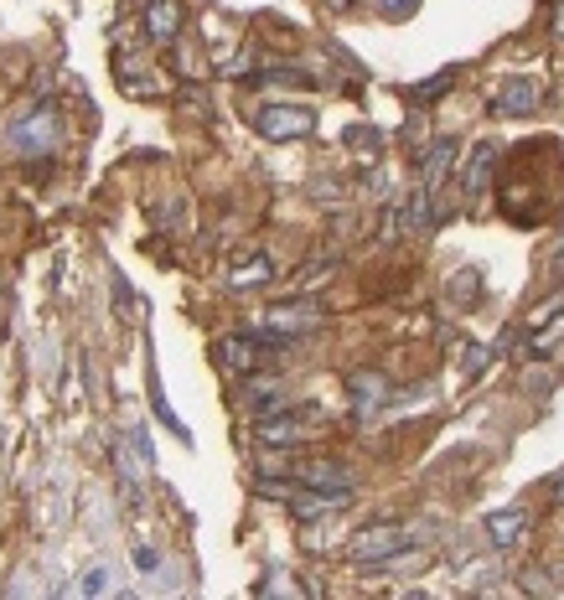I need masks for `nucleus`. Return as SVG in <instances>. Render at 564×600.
<instances>
[{
  "instance_id": "f257e3e1",
  "label": "nucleus",
  "mask_w": 564,
  "mask_h": 600,
  "mask_svg": "<svg viewBox=\"0 0 564 600\" xmlns=\"http://www.w3.org/2000/svg\"><path fill=\"white\" fill-rule=\"evenodd\" d=\"M254 130L264 140H306L316 130V109H306V104H264L254 114Z\"/></svg>"
},
{
  "instance_id": "f03ea898",
  "label": "nucleus",
  "mask_w": 564,
  "mask_h": 600,
  "mask_svg": "<svg viewBox=\"0 0 564 600\" xmlns=\"http://www.w3.org/2000/svg\"><path fill=\"white\" fill-rule=\"evenodd\" d=\"M57 140H63V125H57V114L47 104L32 109V114H21L11 125V145L21 150V156H52Z\"/></svg>"
},
{
  "instance_id": "7ed1b4c3",
  "label": "nucleus",
  "mask_w": 564,
  "mask_h": 600,
  "mask_svg": "<svg viewBox=\"0 0 564 600\" xmlns=\"http://www.w3.org/2000/svg\"><path fill=\"white\" fill-rule=\"evenodd\" d=\"M321 321H326V311L316 306V300H280V306L264 311V326H270L275 337H285V342H301V337L321 332Z\"/></svg>"
},
{
  "instance_id": "20e7f679",
  "label": "nucleus",
  "mask_w": 564,
  "mask_h": 600,
  "mask_svg": "<svg viewBox=\"0 0 564 600\" xmlns=\"http://www.w3.org/2000/svg\"><path fill=\"white\" fill-rule=\"evenodd\" d=\"M270 357H280L275 347H264L254 332L244 337V332H233V337H218L213 342V363L223 368V373H259V363H270Z\"/></svg>"
},
{
  "instance_id": "39448f33",
  "label": "nucleus",
  "mask_w": 564,
  "mask_h": 600,
  "mask_svg": "<svg viewBox=\"0 0 564 600\" xmlns=\"http://www.w3.org/2000/svg\"><path fill=\"white\" fill-rule=\"evenodd\" d=\"M254 435H259L264 445H306V440H316V435H321V419L280 409V414H264L259 425H254Z\"/></svg>"
},
{
  "instance_id": "423d86ee",
  "label": "nucleus",
  "mask_w": 564,
  "mask_h": 600,
  "mask_svg": "<svg viewBox=\"0 0 564 600\" xmlns=\"http://www.w3.org/2000/svg\"><path fill=\"white\" fill-rule=\"evenodd\" d=\"M539 99H544V83L539 78H533V73H508V78L497 83V94H492V109L508 114V119H523V114L539 109Z\"/></svg>"
},
{
  "instance_id": "0eeeda50",
  "label": "nucleus",
  "mask_w": 564,
  "mask_h": 600,
  "mask_svg": "<svg viewBox=\"0 0 564 600\" xmlns=\"http://www.w3.org/2000/svg\"><path fill=\"white\" fill-rule=\"evenodd\" d=\"M404 544H409V528H404V523H373V528H363L358 538H352L347 554L358 559V564H378V559L399 554Z\"/></svg>"
},
{
  "instance_id": "6e6552de",
  "label": "nucleus",
  "mask_w": 564,
  "mask_h": 600,
  "mask_svg": "<svg viewBox=\"0 0 564 600\" xmlns=\"http://www.w3.org/2000/svg\"><path fill=\"white\" fill-rule=\"evenodd\" d=\"M451 161H456V145L451 140H435L430 150H425V202H430V213H435V223H440V213H445V171H451Z\"/></svg>"
},
{
  "instance_id": "1a4fd4ad",
  "label": "nucleus",
  "mask_w": 564,
  "mask_h": 600,
  "mask_svg": "<svg viewBox=\"0 0 564 600\" xmlns=\"http://www.w3.org/2000/svg\"><path fill=\"white\" fill-rule=\"evenodd\" d=\"M280 471L290 482H306V487H352V471L342 461H280Z\"/></svg>"
},
{
  "instance_id": "9d476101",
  "label": "nucleus",
  "mask_w": 564,
  "mask_h": 600,
  "mask_svg": "<svg viewBox=\"0 0 564 600\" xmlns=\"http://www.w3.org/2000/svg\"><path fill=\"white\" fill-rule=\"evenodd\" d=\"M182 26H187V11H182V0H145V37L151 42H176L182 37Z\"/></svg>"
},
{
  "instance_id": "9b49d317",
  "label": "nucleus",
  "mask_w": 564,
  "mask_h": 600,
  "mask_svg": "<svg viewBox=\"0 0 564 600\" xmlns=\"http://www.w3.org/2000/svg\"><path fill=\"white\" fill-rule=\"evenodd\" d=\"M352 414L358 419H378L383 404H389V378L383 373H352Z\"/></svg>"
},
{
  "instance_id": "f8f14e48",
  "label": "nucleus",
  "mask_w": 564,
  "mask_h": 600,
  "mask_svg": "<svg viewBox=\"0 0 564 600\" xmlns=\"http://www.w3.org/2000/svg\"><path fill=\"white\" fill-rule=\"evenodd\" d=\"M523 528H528L523 507H502V513H492V518L482 523V533H487L492 549H518V544H523Z\"/></svg>"
},
{
  "instance_id": "ddd939ff",
  "label": "nucleus",
  "mask_w": 564,
  "mask_h": 600,
  "mask_svg": "<svg viewBox=\"0 0 564 600\" xmlns=\"http://www.w3.org/2000/svg\"><path fill=\"white\" fill-rule=\"evenodd\" d=\"M244 404L264 419V414H280V409H290L285 404V383L280 378H249L244 383Z\"/></svg>"
},
{
  "instance_id": "4468645a",
  "label": "nucleus",
  "mask_w": 564,
  "mask_h": 600,
  "mask_svg": "<svg viewBox=\"0 0 564 600\" xmlns=\"http://www.w3.org/2000/svg\"><path fill=\"white\" fill-rule=\"evenodd\" d=\"M492 166H497V145H492V140H477V145H471V161H466V192H471V197L487 192Z\"/></svg>"
},
{
  "instance_id": "2eb2a0df",
  "label": "nucleus",
  "mask_w": 564,
  "mask_h": 600,
  "mask_svg": "<svg viewBox=\"0 0 564 600\" xmlns=\"http://www.w3.org/2000/svg\"><path fill=\"white\" fill-rule=\"evenodd\" d=\"M264 280H275V264L264 259V254H249V259H239V264L228 269V285L233 290H259Z\"/></svg>"
},
{
  "instance_id": "dca6fc26",
  "label": "nucleus",
  "mask_w": 564,
  "mask_h": 600,
  "mask_svg": "<svg viewBox=\"0 0 564 600\" xmlns=\"http://www.w3.org/2000/svg\"><path fill=\"white\" fill-rule=\"evenodd\" d=\"M559 342H564V306H559L554 316H544L539 326H528V352H533V357H549Z\"/></svg>"
},
{
  "instance_id": "f3484780",
  "label": "nucleus",
  "mask_w": 564,
  "mask_h": 600,
  "mask_svg": "<svg viewBox=\"0 0 564 600\" xmlns=\"http://www.w3.org/2000/svg\"><path fill=\"white\" fill-rule=\"evenodd\" d=\"M445 295H451L461 311L477 306V300H482V275H477V269H456V275L445 280Z\"/></svg>"
},
{
  "instance_id": "a211bd4d",
  "label": "nucleus",
  "mask_w": 564,
  "mask_h": 600,
  "mask_svg": "<svg viewBox=\"0 0 564 600\" xmlns=\"http://www.w3.org/2000/svg\"><path fill=\"white\" fill-rule=\"evenodd\" d=\"M451 83H456V68H445V73H435L430 83H414V88H404V94H409L414 104H430V99H440Z\"/></svg>"
},
{
  "instance_id": "6ab92c4d",
  "label": "nucleus",
  "mask_w": 564,
  "mask_h": 600,
  "mask_svg": "<svg viewBox=\"0 0 564 600\" xmlns=\"http://www.w3.org/2000/svg\"><path fill=\"white\" fill-rule=\"evenodd\" d=\"M332 275H337V259H326V264H306V269H301V280H295V285H301V290H316V285H326Z\"/></svg>"
},
{
  "instance_id": "aec40b11",
  "label": "nucleus",
  "mask_w": 564,
  "mask_h": 600,
  "mask_svg": "<svg viewBox=\"0 0 564 600\" xmlns=\"http://www.w3.org/2000/svg\"><path fill=\"white\" fill-rule=\"evenodd\" d=\"M83 595H109L114 590V580H109V569L104 564H94V569H88V575H83V585H78Z\"/></svg>"
},
{
  "instance_id": "412c9836",
  "label": "nucleus",
  "mask_w": 564,
  "mask_h": 600,
  "mask_svg": "<svg viewBox=\"0 0 564 600\" xmlns=\"http://www.w3.org/2000/svg\"><path fill=\"white\" fill-rule=\"evenodd\" d=\"M461 357H466V378H482V368H487V347H461Z\"/></svg>"
},
{
  "instance_id": "4be33fe9",
  "label": "nucleus",
  "mask_w": 564,
  "mask_h": 600,
  "mask_svg": "<svg viewBox=\"0 0 564 600\" xmlns=\"http://www.w3.org/2000/svg\"><path fill=\"white\" fill-rule=\"evenodd\" d=\"M414 6H420V0H378V11H383V16H394V21H399V16H409Z\"/></svg>"
},
{
  "instance_id": "5701e85b",
  "label": "nucleus",
  "mask_w": 564,
  "mask_h": 600,
  "mask_svg": "<svg viewBox=\"0 0 564 600\" xmlns=\"http://www.w3.org/2000/svg\"><path fill=\"white\" fill-rule=\"evenodd\" d=\"M347 140H352V145H368V150H378V145H383V135H378V130H347Z\"/></svg>"
},
{
  "instance_id": "b1692460",
  "label": "nucleus",
  "mask_w": 564,
  "mask_h": 600,
  "mask_svg": "<svg viewBox=\"0 0 564 600\" xmlns=\"http://www.w3.org/2000/svg\"><path fill=\"white\" fill-rule=\"evenodd\" d=\"M135 564L145 569V575H156V564H161V559H156V549H145V544H140V549H135Z\"/></svg>"
},
{
  "instance_id": "393cba45",
  "label": "nucleus",
  "mask_w": 564,
  "mask_h": 600,
  "mask_svg": "<svg viewBox=\"0 0 564 600\" xmlns=\"http://www.w3.org/2000/svg\"><path fill=\"white\" fill-rule=\"evenodd\" d=\"M549 497H554V502H564V471H554V476H549Z\"/></svg>"
},
{
  "instance_id": "a878e982",
  "label": "nucleus",
  "mask_w": 564,
  "mask_h": 600,
  "mask_svg": "<svg viewBox=\"0 0 564 600\" xmlns=\"http://www.w3.org/2000/svg\"><path fill=\"white\" fill-rule=\"evenodd\" d=\"M554 32L564 37V0H559V6H554Z\"/></svg>"
}]
</instances>
